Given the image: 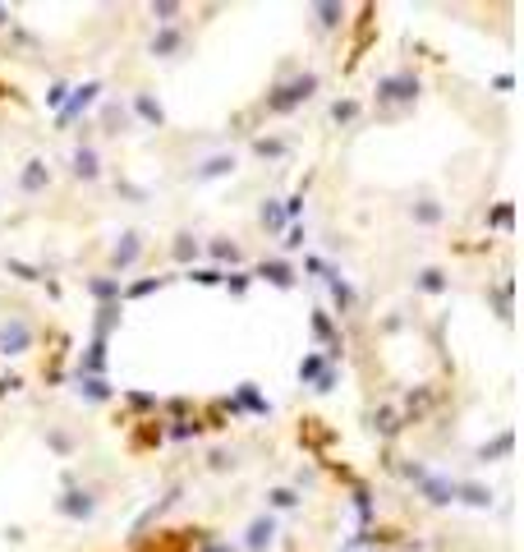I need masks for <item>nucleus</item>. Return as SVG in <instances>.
Here are the masks:
<instances>
[{
  "mask_svg": "<svg viewBox=\"0 0 524 552\" xmlns=\"http://www.w3.org/2000/svg\"><path fill=\"white\" fill-rule=\"evenodd\" d=\"M414 493H419L423 506H432V511L456 506V479H451V475H437V469H428V475L414 484Z\"/></svg>",
  "mask_w": 524,
  "mask_h": 552,
  "instance_id": "nucleus-9",
  "label": "nucleus"
},
{
  "mask_svg": "<svg viewBox=\"0 0 524 552\" xmlns=\"http://www.w3.org/2000/svg\"><path fill=\"white\" fill-rule=\"evenodd\" d=\"M102 102V84L97 78H88V84H78V88H69V97H65V106L56 111L60 115V125H74L78 115H88L93 106Z\"/></svg>",
  "mask_w": 524,
  "mask_h": 552,
  "instance_id": "nucleus-10",
  "label": "nucleus"
},
{
  "mask_svg": "<svg viewBox=\"0 0 524 552\" xmlns=\"http://www.w3.org/2000/svg\"><path fill=\"white\" fill-rule=\"evenodd\" d=\"M203 552H239V548L226 543V539H212V543H203Z\"/></svg>",
  "mask_w": 524,
  "mask_h": 552,
  "instance_id": "nucleus-37",
  "label": "nucleus"
},
{
  "mask_svg": "<svg viewBox=\"0 0 524 552\" xmlns=\"http://www.w3.org/2000/svg\"><path fill=\"white\" fill-rule=\"evenodd\" d=\"M414 290H419V295H447V290H451L447 267H419V272H414Z\"/></svg>",
  "mask_w": 524,
  "mask_h": 552,
  "instance_id": "nucleus-19",
  "label": "nucleus"
},
{
  "mask_svg": "<svg viewBox=\"0 0 524 552\" xmlns=\"http://www.w3.org/2000/svg\"><path fill=\"white\" fill-rule=\"evenodd\" d=\"M65 97H69V84H65V78H56L51 93H47V106H51V111H60V106H65Z\"/></svg>",
  "mask_w": 524,
  "mask_h": 552,
  "instance_id": "nucleus-36",
  "label": "nucleus"
},
{
  "mask_svg": "<svg viewBox=\"0 0 524 552\" xmlns=\"http://www.w3.org/2000/svg\"><path fill=\"white\" fill-rule=\"evenodd\" d=\"M276 534H280V516H271V511H258V516L244 525L239 552H271V548H276Z\"/></svg>",
  "mask_w": 524,
  "mask_h": 552,
  "instance_id": "nucleus-8",
  "label": "nucleus"
},
{
  "mask_svg": "<svg viewBox=\"0 0 524 552\" xmlns=\"http://www.w3.org/2000/svg\"><path fill=\"white\" fill-rule=\"evenodd\" d=\"M322 272H327V290H332V299H336V308H341V318H345V313H354V286L345 281V276L341 272H332V267H322Z\"/></svg>",
  "mask_w": 524,
  "mask_h": 552,
  "instance_id": "nucleus-21",
  "label": "nucleus"
},
{
  "mask_svg": "<svg viewBox=\"0 0 524 552\" xmlns=\"http://www.w3.org/2000/svg\"><path fill=\"white\" fill-rule=\"evenodd\" d=\"M327 364H332V360H327L322 350H308V354H304V364H299V382H304V387H313V382L322 378V369H327Z\"/></svg>",
  "mask_w": 524,
  "mask_h": 552,
  "instance_id": "nucleus-28",
  "label": "nucleus"
},
{
  "mask_svg": "<svg viewBox=\"0 0 524 552\" xmlns=\"http://www.w3.org/2000/svg\"><path fill=\"white\" fill-rule=\"evenodd\" d=\"M74 391H78V401H88V405H111L115 401V387L106 378H88V373H74Z\"/></svg>",
  "mask_w": 524,
  "mask_h": 552,
  "instance_id": "nucleus-15",
  "label": "nucleus"
},
{
  "mask_svg": "<svg viewBox=\"0 0 524 552\" xmlns=\"http://www.w3.org/2000/svg\"><path fill=\"white\" fill-rule=\"evenodd\" d=\"M120 327V304H97L93 318V341H111V332Z\"/></svg>",
  "mask_w": 524,
  "mask_h": 552,
  "instance_id": "nucleus-25",
  "label": "nucleus"
},
{
  "mask_svg": "<svg viewBox=\"0 0 524 552\" xmlns=\"http://www.w3.org/2000/svg\"><path fill=\"white\" fill-rule=\"evenodd\" d=\"M125 102H129L134 125H147V129H166V111H161V102L152 97V88H134Z\"/></svg>",
  "mask_w": 524,
  "mask_h": 552,
  "instance_id": "nucleus-12",
  "label": "nucleus"
},
{
  "mask_svg": "<svg viewBox=\"0 0 524 552\" xmlns=\"http://www.w3.org/2000/svg\"><path fill=\"white\" fill-rule=\"evenodd\" d=\"M299 245H304V230H299V226H295V230H290V240H286V249H290V254H295V249H299Z\"/></svg>",
  "mask_w": 524,
  "mask_h": 552,
  "instance_id": "nucleus-39",
  "label": "nucleus"
},
{
  "mask_svg": "<svg viewBox=\"0 0 524 552\" xmlns=\"http://www.w3.org/2000/svg\"><path fill=\"white\" fill-rule=\"evenodd\" d=\"M69 175H74L78 184H97V180H102V152H97L93 143H78V147L69 152Z\"/></svg>",
  "mask_w": 524,
  "mask_h": 552,
  "instance_id": "nucleus-13",
  "label": "nucleus"
},
{
  "mask_svg": "<svg viewBox=\"0 0 524 552\" xmlns=\"http://www.w3.org/2000/svg\"><path fill=\"white\" fill-rule=\"evenodd\" d=\"M171 258L180 263V267H189V263H198L203 258V240H198L193 230H180L175 240H171Z\"/></svg>",
  "mask_w": 524,
  "mask_h": 552,
  "instance_id": "nucleus-20",
  "label": "nucleus"
},
{
  "mask_svg": "<svg viewBox=\"0 0 524 552\" xmlns=\"http://www.w3.org/2000/svg\"><path fill=\"white\" fill-rule=\"evenodd\" d=\"M410 221H414V226H441V221H447V208L423 193V199H414V203H410Z\"/></svg>",
  "mask_w": 524,
  "mask_h": 552,
  "instance_id": "nucleus-23",
  "label": "nucleus"
},
{
  "mask_svg": "<svg viewBox=\"0 0 524 552\" xmlns=\"http://www.w3.org/2000/svg\"><path fill=\"white\" fill-rule=\"evenodd\" d=\"M189 47H193V37H189L184 23H175V28H156V32L147 37V56H152V60H180Z\"/></svg>",
  "mask_w": 524,
  "mask_h": 552,
  "instance_id": "nucleus-7",
  "label": "nucleus"
},
{
  "mask_svg": "<svg viewBox=\"0 0 524 552\" xmlns=\"http://www.w3.org/2000/svg\"><path fill=\"white\" fill-rule=\"evenodd\" d=\"M51 189V162L47 156H28L23 171H19V193L23 199H37V193Z\"/></svg>",
  "mask_w": 524,
  "mask_h": 552,
  "instance_id": "nucleus-14",
  "label": "nucleus"
},
{
  "mask_svg": "<svg viewBox=\"0 0 524 552\" xmlns=\"http://www.w3.org/2000/svg\"><path fill=\"white\" fill-rule=\"evenodd\" d=\"M147 14H152V23H156V28H175L189 10L180 5V0H161V5H147Z\"/></svg>",
  "mask_w": 524,
  "mask_h": 552,
  "instance_id": "nucleus-26",
  "label": "nucleus"
},
{
  "mask_svg": "<svg viewBox=\"0 0 524 552\" xmlns=\"http://www.w3.org/2000/svg\"><path fill=\"white\" fill-rule=\"evenodd\" d=\"M42 341V327H37L23 308H10L5 318H0V360H23V354L37 350Z\"/></svg>",
  "mask_w": 524,
  "mask_h": 552,
  "instance_id": "nucleus-2",
  "label": "nucleus"
},
{
  "mask_svg": "<svg viewBox=\"0 0 524 552\" xmlns=\"http://www.w3.org/2000/svg\"><path fill=\"white\" fill-rule=\"evenodd\" d=\"M511 447H515V432H511V428H502L493 442H483V447H478V460H506V456H511Z\"/></svg>",
  "mask_w": 524,
  "mask_h": 552,
  "instance_id": "nucleus-27",
  "label": "nucleus"
},
{
  "mask_svg": "<svg viewBox=\"0 0 524 552\" xmlns=\"http://www.w3.org/2000/svg\"><path fill=\"white\" fill-rule=\"evenodd\" d=\"M493 221H497V226H502V230H506V226H511V203H502V208H497V217H493Z\"/></svg>",
  "mask_w": 524,
  "mask_h": 552,
  "instance_id": "nucleus-38",
  "label": "nucleus"
},
{
  "mask_svg": "<svg viewBox=\"0 0 524 552\" xmlns=\"http://www.w3.org/2000/svg\"><path fill=\"white\" fill-rule=\"evenodd\" d=\"M253 152L262 156V162H280V156L290 152V138H271V134L267 138H253Z\"/></svg>",
  "mask_w": 524,
  "mask_h": 552,
  "instance_id": "nucleus-29",
  "label": "nucleus"
},
{
  "mask_svg": "<svg viewBox=\"0 0 524 552\" xmlns=\"http://www.w3.org/2000/svg\"><path fill=\"white\" fill-rule=\"evenodd\" d=\"M258 276H262V281H271V286H280V290L295 286V267H290L286 258H267V263H258Z\"/></svg>",
  "mask_w": 524,
  "mask_h": 552,
  "instance_id": "nucleus-22",
  "label": "nucleus"
},
{
  "mask_svg": "<svg viewBox=\"0 0 524 552\" xmlns=\"http://www.w3.org/2000/svg\"><path fill=\"white\" fill-rule=\"evenodd\" d=\"M97 511H102V493L88 488V484H74V479H69V484L60 488V497H56V516L69 521V525H88Z\"/></svg>",
  "mask_w": 524,
  "mask_h": 552,
  "instance_id": "nucleus-4",
  "label": "nucleus"
},
{
  "mask_svg": "<svg viewBox=\"0 0 524 552\" xmlns=\"http://www.w3.org/2000/svg\"><path fill=\"white\" fill-rule=\"evenodd\" d=\"M308 14H313V28L317 32H336V28H345V5H308Z\"/></svg>",
  "mask_w": 524,
  "mask_h": 552,
  "instance_id": "nucleus-24",
  "label": "nucleus"
},
{
  "mask_svg": "<svg viewBox=\"0 0 524 552\" xmlns=\"http://www.w3.org/2000/svg\"><path fill=\"white\" fill-rule=\"evenodd\" d=\"M317 88H322V74H317V69H295L290 78H280V84L267 93L262 111H267V115H290V111H299L304 102H313Z\"/></svg>",
  "mask_w": 524,
  "mask_h": 552,
  "instance_id": "nucleus-1",
  "label": "nucleus"
},
{
  "mask_svg": "<svg viewBox=\"0 0 524 552\" xmlns=\"http://www.w3.org/2000/svg\"><path fill=\"white\" fill-rule=\"evenodd\" d=\"M10 23H14V10H10V5H0V32H5Z\"/></svg>",
  "mask_w": 524,
  "mask_h": 552,
  "instance_id": "nucleus-40",
  "label": "nucleus"
},
{
  "mask_svg": "<svg viewBox=\"0 0 524 552\" xmlns=\"http://www.w3.org/2000/svg\"><path fill=\"white\" fill-rule=\"evenodd\" d=\"M203 254L217 263V272H221V267H239V263H244V249H239V245L230 240V235H212V240L203 245Z\"/></svg>",
  "mask_w": 524,
  "mask_h": 552,
  "instance_id": "nucleus-17",
  "label": "nucleus"
},
{
  "mask_svg": "<svg viewBox=\"0 0 524 552\" xmlns=\"http://www.w3.org/2000/svg\"><path fill=\"white\" fill-rule=\"evenodd\" d=\"M258 221H262L267 230H280V226H286V212L276 208V199H267V203H262V212H258Z\"/></svg>",
  "mask_w": 524,
  "mask_h": 552,
  "instance_id": "nucleus-33",
  "label": "nucleus"
},
{
  "mask_svg": "<svg viewBox=\"0 0 524 552\" xmlns=\"http://www.w3.org/2000/svg\"><path fill=\"white\" fill-rule=\"evenodd\" d=\"M419 93H423V78L410 65H400V69L377 78V106L382 111H410L419 102Z\"/></svg>",
  "mask_w": 524,
  "mask_h": 552,
  "instance_id": "nucleus-3",
  "label": "nucleus"
},
{
  "mask_svg": "<svg viewBox=\"0 0 524 552\" xmlns=\"http://www.w3.org/2000/svg\"><path fill=\"white\" fill-rule=\"evenodd\" d=\"M456 502L469 506V511H488L497 502V493L488 484H478V479H456Z\"/></svg>",
  "mask_w": 524,
  "mask_h": 552,
  "instance_id": "nucleus-16",
  "label": "nucleus"
},
{
  "mask_svg": "<svg viewBox=\"0 0 524 552\" xmlns=\"http://www.w3.org/2000/svg\"><path fill=\"white\" fill-rule=\"evenodd\" d=\"M359 111H364V106H359L354 97H341V102H332V120H336V125H354Z\"/></svg>",
  "mask_w": 524,
  "mask_h": 552,
  "instance_id": "nucleus-31",
  "label": "nucleus"
},
{
  "mask_svg": "<svg viewBox=\"0 0 524 552\" xmlns=\"http://www.w3.org/2000/svg\"><path fill=\"white\" fill-rule=\"evenodd\" d=\"M239 171V156L230 152V147H217V152H208V156H198V162L189 166V184H217V180H230Z\"/></svg>",
  "mask_w": 524,
  "mask_h": 552,
  "instance_id": "nucleus-6",
  "label": "nucleus"
},
{
  "mask_svg": "<svg viewBox=\"0 0 524 552\" xmlns=\"http://www.w3.org/2000/svg\"><path fill=\"white\" fill-rule=\"evenodd\" d=\"M143 254H147V240H143V230H120L115 235V245L106 249V272L111 276H120V281H125V276L143 263Z\"/></svg>",
  "mask_w": 524,
  "mask_h": 552,
  "instance_id": "nucleus-5",
  "label": "nucleus"
},
{
  "mask_svg": "<svg viewBox=\"0 0 524 552\" xmlns=\"http://www.w3.org/2000/svg\"><path fill=\"white\" fill-rule=\"evenodd\" d=\"M299 506V493L295 488H271L267 493V511H271V516H280V511H295Z\"/></svg>",
  "mask_w": 524,
  "mask_h": 552,
  "instance_id": "nucleus-30",
  "label": "nucleus"
},
{
  "mask_svg": "<svg viewBox=\"0 0 524 552\" xmlns=\"http://www.w3.org/2000/svg\"><path fill=\"white\" fill-rule=\"evenodd\" d=\"M47 442H51V451H60V456L74 451V438H69V432H60V428H47Z\"/></svg>",
  "mask_w": 524,
  "mask_h": 552,
  "instance_id": "nucleus-34",
  "label": "nucleus"
},
{
  "mask_svg": "<svg viewBox=\"0 0 524 552\" xmlns=\"http://www.w3.org/2000/svg\"><path fill=\"white\" fill-rule=\"evenodd\" d=\"M239 401H244L249 410H258V414H262V410H271V405L258 396V391H253V382H244V387H239Z\"/></svg>",
  "mask_w": 524,
  "mask_h": 552,
  "instance_id": "nucleus-35",
  "label": "nucleus"
},
{
  "mask_svg": "<svg viewBox=\"0 0 524 552\" xmlns=\"http://www.w3.org/2000/svg\"><path fill=\"white\" fill-rule=\"evenodd\" d=\"M84 290H88L97 304H120V290H125V281H120V276H111V272H97V276H88V281H84Z\"/></svg>",
  "mask_w": 524,
  "mask_h": 552,
  "instance_id": "nucleus-18",
  "label": "nucleus"
},
{
  "mask_svg": "<svg viewBox=\"0 0 524 552\" xmlns=\"http://www.w3.org/2000/svg\"><path fill=\"white\" fill-rule=\"evenodd\" d=\"M102 111H97V125H102V134H129L134 129V115H129V102L125 97H102L97 102Z\"/></svg>",
  "mask_w": 524,
  "mask_h": 552,
  "instance_id": "nucleus-11",
  "label": "nucleus"
},
{
  "mask_svg": "<svg viewBox=\"0 0 524 552\" xmlns=\"http://www.w3.org/2000/svg\"><path fill=\"white\" fill-rule=\"evenodd\" d=\"M166 281H161V276H152V281H125V290H120V299H143V295H152V290H161Z\"/></svg>",
  "mask_w": 524,
  "mask_h": 552,
  "instance_id": "nucleus-32",
  "label": "nucleus"
}]
</instances>
